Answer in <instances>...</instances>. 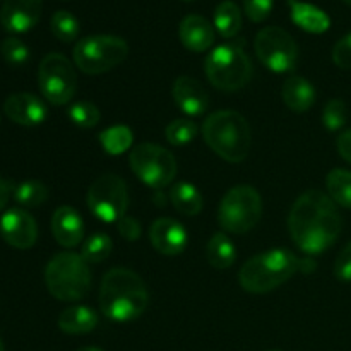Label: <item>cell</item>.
Instances as JSON below:
<instances>
[{
	"mask_svg": "<svg viewBox=\"0 0 351 351\" xmlns=\"http://www.w3.org/2000/svg\"><path fill=\"white\" fill-rule=\"evenodd\" d=\"M341 228L338 206L322 191L304 192L288 215L291 240L308 256H317L335 245Z\"/></svg>",
	"mask_w": 351,
	"mask_h": 351,
	"instance_id": "1",
	"label": "cell"
},
{
	"mask_svg": "<svg viewBox=\"0 0 351 351\" xmlns=\"http://www.w3.org/2000/svg\"><path fill=\"white\" fill-rule=\"evenodd\" d=\"M99 308L115 322H130L146 312L149 293L143 278L127 267H113L99 287Z\"/></svg>",
	"mask_w": 351,
	"mask_h": 351,
	"instance_id": "2",
	"label": "cell"
},
{
	"mask_svg": "<svg viewBox=\"0 0 351 351\" xmlns=\"http://www.w3.org/2000/svg\"><path fill=\"white\" fill-rule=\"evenodd\" d=\"M202 137L209 149L228 163H242L252 144L249 122L233 110L211 113L202 125Z\"/></svg>",
	"mask_w": 351,
	"mask_h": 351,
	"instance_id": "3",
	"label": "cell"
},
{
	"mask_svg": "<svg viewBox=\"0 0 351 351\" xmlns=\"http://www.w3.org/2000/svg\"><path fill=\"white\" fill-rule=\"evenodd\" d=\"M302 263L291 250L271 249L250 257L239 273L240 287L249 293L263 295L276 290L295 276Z\"/></svg>",
	"mask_w": 351,
	"mask_h": 351,
	"instance_id": "4",
	"label": "cell"
},
{
	"mask_svg": "<svg viewBox=\"0 0 351 351\" xmlns=\"http://www.w3.org/2000/svg\"><path fill=\"white\" fill-rule=\"evenodd\" d=\"M48 291L60 302H77L91 290V271L81 254L62 252L45 269Z\"/></svg>",
	"mask_w": 351,
	"mask_h": 351,
	"instance_id": "5",
	"label": "cell"
},
{
	"mask_svg": "<svg viewBox=\"0 0 351 351\" xmlns=\"http://www.w3.org/2000/svg\"><path fill=\"white\" fill-rule=\"evenodd\" d=\"M204 71L209 82L219 91H239L252 79V62L237 43L218 45L208 53Z\"/></svg>",
	"mask_w": 351,
	"mask_h": 351,
	"instance_id": "6",
	"label": "cell"
},
{
	"mask_svg": "<svg viewBox=\"0 0 351 351\" xmlns=\"http://www.w3.org/2000/svg\"><path fill=\"white\" fill-rule=\"evenodd\" d=\"M129 55L125 40L112 34H93L75 43L72 57L75 67L88 75L105 74L122 64Z\"/></svg>",
	"mask_w": 351,
	"mask_h": 351,
	"instance_id": "7",
	"label": "cell"
},
{
	"mask_svg": "<svg viewBox=\"0 0 351 351\" xmlns=\"http://www.w3.org/2000/svg\"><path fill=\"white\" fill-rule=\"evenodd\" d=\"M263 199L252 185H237L223 195L218 208V223L223 232L242 235L259 223Z\"/></svg>",
	"mask_w": 351,
	"mask_h": 351,
	"instance_id": "8",
	"label": "cell"
},
{
	"mask_svg": "<svg viewBox=\"0 0 351 351\" xmlns=\"http://www.w3.org/2000/svg\"><path fill=\"white\" fill-rule=\"evenodd\" d=\"M129 165L136 177L154 191L168 187L177 177V160L160 144L143 143L134 146Z\"/></svg>",
	"mask_w": 351,
	"mask_h": 351,
	"instance_id": "9",
	"label": "cell"
},
{
	"mask_svg": "<svg viewBox=\"0 0 351 351\" xmlns=\"http://www.w3.org/2000/svg\"><path fill=\"white\" fill-rule=\"evenodd\" d=\"M38 86L48 103L55 106L67 105L77 91V74L65 55L48 53L40 62Z\"/></svg>",
	"mask_w": 351,
	"mask_h": 351,
	"instance_id": "10",
	"label": "cell"
},
{
	"mask_svg": "<svg viewBox=\"0 0 351 351\" xmlns=\"http://www.w3.org/2000/svg\"><path fill=\"white\" fill-rule=\"evenodd\" d=\"M88 208L103 223H119L129 208V192L123 178L105 173L96 178L88 191Z\"/></svg>",
	"mask_w": 351,
	"mask_h": 351,
	"instance_id": "11",
	"label": "cell"
},
{
	"mask_svg": "<svg viewBox=\"0 0 351 351\" xmlns=\"http://www.w3.org/2000/svg\"><path fill=\"white\" fill-rule=\"evenodd\" d=\"M254 50L261 64L278 74L293 71L297 65L298 47L283 27L267 26L261 29L254 41Z\"/></svg>",
	"mask_w": 351,
	"mask_h": 351,
	"instance_id": "12",
	"label": "cell"
},
{
	"mask_svg": "<svg viewBox=\"0 0 351 351\" xmlns=\"http://www.w3.org/2000/svg\"><path fill=\"white\" fill-rule=\"evenodd\" d=\"M0 235L14 249L27 250L36 243L38 225L26 209H7L0 218Z\"/></svg>",
	"mask_w": 351,
	"mask_h": 351,
	"instance_id": "13",
	"label": "cell"
},
{
	"mask_svg": "<svg viewBox=\"0 0 351 351\" xmlns=\"http://www.w3.org/2000/svg\"><path fill=\"white\" fill-rule=\"evenodd\" d=\"M149 242L161 256L173 257L184 252L189 235L180 221L167 216V218H158L153 221L149 228Z\"/></svg>",
	"mask_w": 351,
	"mask_h": 351,
	"instance_id": "14",
	"label": "cell"
},
{
	"mask_svg": "<svg viewBox=\"0 0 351 351\" xmlns=\"http://www.w3.org/2000/svg\"><path fill=\"white\" fill-rule=\"evenodd\" d=\"M43 0H5L0 9V24L9 33H27L41 17Z\"/></svg>",
	"mask_w": 351,
	"mask_h": 351,
	"instance_id": "15",
	"label": "cell"
},
{
	"mask_svg": "<svg viewBox=\"0 0 351 351\" xmlns=\"http://www.w3.org/2000/svg\"><path fill=\"white\" fill-rule=\"evenodd\" d=\"M3 112L12 120L24 127H34L45 122L48 117L47 105L43 99L31 93H14L3 101Z\"/></svg>",
	"mask_w": 351,
	"mask_h": 351,
	"instance_id": "16",
	"label": "cell"
},
{
	"mask_svg": "<svg viewBox=\"0 0 351 351\" xmlns=\"http://www.w3.org/2000/svg\"><path fill=\"white\" fill-rule=\"evenodd\" d=\"M171 96L178 108L189 117L204 115L209 106L208 93L194 77H189V75H180L175 79L171 86Z\"/></svg>",
	"mask_w": 351,
	"mask_h": 351,
	"instance_id": "17",
	"label": "cell"
},
{
	"mask_svg": "<svg viewBox=\"0 0 351 351\" xmlns=\"http://www.w3.org/2000/svg\"><path fill=\"white\" fill-rule=\"evenodd\" d=\"M178 36L187 50L194 51V53H202L215 45L216 29L206 17L191 14L182 19L180 26H178Z\"/></svg>",
	"mask_w": 351,
	"mask_h": 351,
	"instance_id": "18",
	"label": "cell"
},
{
	"mask_svg": "<svg viewBox=\"0 0 351 351\" xmlns=\"http://www.w3.org/2000/svg\"><path fill=\"white\" fill-rule=\"evenodd\" d=\"M51 233L58 245L65 249H74L82 242L84 223L81 215L71 206H60L51 216Z\"/></svg>",
	"mask_w": 351,
	"mask_h": 351,
	"instance_id": "19",
	"label": "cell"
},
{
	"mask_svg": "<svg viewBox=\"0 0 351 351\" xmlns=\"http://www.w3.org/2000/svg\"><path fill=\"white\" fill-rule=\"evenodd\" d=\"M288 3H290L291 21L300 29L307 31V33L322 34L331 27L329 16L324 10L319 9V7L312 5V3L300 2V0H288Z\"/></svg>",
	"mask_w": 351,
	"mask_h": 351,
	"instance_id": "20",
	"label": "cell"
},
{
	"mask_svg": "<svg viewBox=\"0 0 351 351\" xmlns=\"http://www.w3.org/2000/svg\"><path fill=\"white\" fill-rule=\"evenodd\" d=\"M281 98L291 112L304 113L315 103V88L305 77H290L281 88Z\"/></svg>",
	"mask_w": 351,
	"mask_h": 351,
	"instance_id": "21",
	"label": "cell"
},
{
	"mask_svg": "<svg viewBox=\"0 0 351 351\" xmlns=\"http://www.w3.org/2000/svg\"><path fill=\"white\" fill-rule=\"evenodd\" d=\"M98 324V315L86 305L69 307L58 315V328L65 335H88Z\"/></svg>",
	"mask_w": 351,
	"mask_h": 351,
	"instance_id": "22",
	"label": "cell"
},
{
	"mask_svg": "<svg viewBox=\"0 0 351 351\" xmlns=\"http://www.w3.org/2000/svg\"><path fill=\"white\" fill-rule=\"evenodd\" d=\"M206 259L215 269H228L235 264L237 249L225 232H218L209 239L206 245Z\"/></svg>",
	"mask_w": 351,
	"mask_h": 351,
	"instance_id": "23",
	"label": "cell"
},
{
	"mask_svg": "<svg viewBox=\"0 0 351 351\" xmlns=\"http://www.w3.org/2000/svg\"><path fill=\"white\" fill-rule=\"evenodd\" d=\"M170 201L173 208L184 216H197L202 211L204 199L197 187L189 182H178L170 191Z\"/></svg>",
	"mask_w": 351,
	"mask_h": 351,
	"instance_id": "24",
	"label": "cell"
},
{
	"mask_svg": "<svg viewBox=\"0 0 351 351\" xmlns=\"http://www.w3.org/2000/svg\"><path fill=\"white\" fill-rule=\"evenodd\" d=\"M215 29L218 31L219 36L235 38L242 29V10L239 9L235 2L225 0L219 3L215 10Z\"/></svg>",
	"mask_w": 351,
	"mask_h": 351,
	"instance_id": "25",
	"label": "cell"
},
{
	"mask_svg": "<svg viewBox=\"0 0 351 351\" xmlns=\"http://www.w3.org/2000/svg\"><path fill=\"white\" fill-rule=\"evenodd\" d=\"M99 144L103 151L112 156L125 153L134 144V134L127 125H113L99 134Z\"/></svg>",
	"mask_w": 351,
	"mask_h": 351,
	"instance_id": "26",
	"label": "cell"
},
{
	"mask_svg": "<svg viewBox=\"0 0 351 351\" xmlns=\"http://www.w3.org/2000/svg\"><path fill=\"white\" fill-rule=\"evenodd\" d=\"M326 187L336 206L351 209V171L341 168L331 170L326 177Z\"/></svg>",
	"mask_w": 351,
	"mask_h": 351,
	"instance_id": "27",
	"label": "cell"
},
{
	"mask_svg": "<svg viewBox=\"0 0 351 351\" xmlns=\"http://www.w3.org/2000/svg\"><path fill=\"white\" fill-rule=\"evenodd\" d=\"M14 201L24 208H38L48 199V187L40 180H26L12 191Z\"/></svg>",
	"mask_w": 351,
	"mask_h": 351,
	"instance_id": "28",
	"label": "cell"
},
{
	"mask_svg": "<svg viewBox=\"0 0 351 351\" xmlns=\"http://www.w3.org/2000/svg\"><path fill=\"white\" fill-rule=\"evenodd\" d=\"M51 33L57 40L64 41V43H71L75 38L79 36V31H81V26H79V21L74 14H71L69 10H57V12L51 16L50 21Z\"/></svg>",
	"mask_w": 351,
	"mask_h": 351,
	"instance_id": "29",
	"label": "cell"
},
{
	"mask_svg": "<svg viewBox=\"0 0 351 351\" xmlns=\"http://www.w3.org/2000/svg\"><path fill=\"white\" fill-rule=\"evenodd\" d=\"M113 242L106 233H95L82 243L81 256L88 264L103 263L112 254Z\"/></svg>",
	"mask_w": 351,
	"mask_h": 351,
	"instance_id": "30",
	"label": "cell"
},
{
	"mask_svg": "<svg viewBox=\"0 0 351 351\" xmlns=\"http://www.w3.org/2000/svg\"><path fill=\"white\" fill-rule=\"evenodd\" d=\"M197 136V125L189 119H177L170 122L165 129V137L171 146H187L189 143L195 139Z\"/></svg>",
	"mask_w": 351,
	"mask_h": 351,
	"instance_id": "31",
	"label": "cell"
},
{
	"mask_svg": "<svg viewBox=\"0 0 351 351\" xmlns=\"http://www.w3.org/2000/svg\"><path fill=\"white\" fill-rule=\"evenodd\" d=\"M67 117L75 127L81 129H91V127L98 125L101 113H99L98 106L93 105L89 101H77L74 105L69 106Z\"/></svg>",
	"mask_w": 351,
	"mask_h": 351,
	"instance_id": "32",
	"label": "cell"
},
{
	"mask_svg": "<svg viewBox=\"0 0 351 351\" xmlns=\"http://www.w3.org/2000/svg\"><path fill=\"white\" fill-rule=\"evenodd\" d=\"M0 53H2L3 60L9 65H14V67H19V65H24L27 60H29V48L26 47V43L19 40V38H5L0 45Z\"/></svg>",
	"mask_w": 351,
	"mask_h": 351,
	"instance_id": "33",
	"label": "cell"
},
{
	"mask_svg": "<svg viewBox=\"0 0 351 351\" xmlns=\"http://www.w3.org/2000/svg\"><path fill=\"white\" fill-rule=\"evenodd\" d=\"M348 120V110H346L345 101L341 99H331L326 103L324 110H322V125L331 132L341 129Z\"/></svg>",
	"mask_w": 351,
	"mask_h": 351,
	"instance_id": "34",
	"label": "cell"
},
{
	"mask_svg": "<svg viewBox=\"0 0 351 351\" xmlns=\"http://www.w3.org/2000/svg\"><path fill=\"white\" fill-rule=\"evenodd\" d=\"M274 0H243V12L252 23H263L273 12Z\"/></svg>",
	"mask_w": 351,
	"mask_h": 351,
	"instance_id": "35",
	"label": "cell"
},
{
	"mask_svg": "<svg viewBox=\"0 0 351 351\" xmlns=\"http://www.w3.org/2000/svg\"><path fill=\"white\" fill-rule=\"evenodd\" d=\"M332 62L339 69L351 71V33L343 36L332 48Z\"/></svg>",
	"mask_w": 351,
	"mask_h": 351,
	"instance_id": "36",
	"label": "cell"
},
{
	"mask_svg": "<svg viewBox=\"0 0 351 351\" xmlns=\"http://www.w3.org/2000/svg\"><path fill=\"white\" fill-rule=\"evenodd\" d=\"M335 276L339 281H351V242L339 252L336 259Z\"/></svg>",
	"mask_w": 351,
	"mask_h": 351,
	"instance_id": "37",
	"label": "cell"
},
{
	"mask_svg": "<svg viewBox=\"0 0 351 351\" xmlns=\"http://www.w3.org/2000/svg\"><path fill=\"white\" fill-rule=\"evenodd\" d=\"M117 225H119V233L127 240V242L137 240L141 237V232H143L141 223L137 221L136 218H132V216H123Z\"/></svg>",
	"mask_w": 351,
	"mask_h": 351,
	"instance_id": "38",
	"label": "cell"
},
{
	"mask_svg": "<svg viewBox=\"0 0 351 351\" xmlns=\"http://www.w3.org/2000/svg\"><path fill=\"white\" fill-rule=\"evenodd\" d=\"M336 146H338V153L341 154L343 160L351 163V129L345 130L341 136H338Z\"/></svg>",
	"mask_w": 351,
	"mask_h": 351,
	"instance_id": "39",
	"label": "cell"
},
{
	"mask_svg": "<svg viewBox=\"0 0 351 351\" xmlns=\"http://www.w3.org/2000/svg\"><path fill=\"white\" fill-rule=\"evenodd\" d=\"M9 197H10V185L7 184L5 180L0 178V213L5 209L7 202H9Z\"/></svg>",
	"mask_w": 351,
	"mask_h": 351,
	"instance_id": "40",
	"label": "cell"
},
{
	"mask_svg": "<svg viewBox=\"0 0 351 351\" xmlns=\"http://www.w3.org/2000/svg\"><path fill=\"white\" fill-rule=\"evenodd\" d=\"M75 351H103V350L98 348V346H82V348H79Z\"/></svg>",
	"mask_w": 351,
	"mask_h": 351,
	"instance_id": "41",
	"label": "cell"
},
{
	"mask_svg": "<svg viewBox=\"0 0 351 351\" xmlns=\"http://www.w3.org/2000/svg\"><path fill=\"white\" fill-rule=\"evenodd\" d=\"M0 351H5V348H3V343H2V339H0Z\"/></svg>",
	"mask_w": 351,
	"mask_h": 351,
	"instance_id": "42",
	"label": "cell"
},
{
	"mask_svg": "<svg viewBox=\"0 0 351 351\" xmlns=\"http://www.w3.org/2000/svg\"><path fill=\"white\" fill-rule=\"evenodd\" d=\"M343 2H345L346 5H350V7H351V0H343Z\"/></svg>",
	"mask_w": 351,
	"mask_h": 351,
	"instance_id": "43",
	"label": "cell"
},
{
	"mask_svg": "<svg viewBox=\"0 0 351 351\" xmlns=\"http://www.w3.org/2000/svg\"><path fill=\"white\" fill-rule=\"evenodd\" d=\"M269 351H281V350H269Z\"/></svg>",
	"mask_w": 351,
	"mask_h": 351,
	"instance_id": "44",
	"label": "cell"
},
{
	"mask_svg": "<svg viewBox=\"0 0 351 351\" xmlns=\"http://www.w3.org/2000/svg\"><path fill=\"white\" fill-rule=\"evenodd\" d=\"M185 2H191V0H185Z\"/></svg>",
	"mask_w": 351,
	"mask_h": 351,
	"instance_id": "45",
	"label": "cell"
}]
</instances>
